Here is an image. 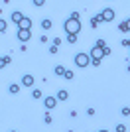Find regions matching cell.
Masks as SVG:
<instances>
[{"instance_id": "obj_23", "label": "cell", "mask_w": 130, "mask_h": 132, "mask_svg": "<svg viewBox=\"0 0 130 132\" xmlns=\"http://www.w3.org/2000/svg\"><path fill=\"white\" fill-rule=\"evenodd\" d=\"M49 53H57V45H51V47H49Z\"/></svg>"}, {"instance_id": "obj_16", "label": "cell", "mask_w": 130, "mask_h": 132, "mask_svg": "<svg viewBox=\"0 0 130 132\" xmlns=\"http://www.w3.org/2000/svg\"><path fill=\"white\" fill-rule=\"evenodd\" d=\"M32 97H34V99H39V97H42V91H39V89H34Z\"/></svg>"}, {"instance_id": "obj_5", "label": "cell", "mask_w": 130, "mask_h": 132, "mask_svg": "<svg viewBox=\"0 0 130 132\" xmlns=\"http://www.w3.org/2000/svg\"><path fill=\"white\" fill-rule=\"evenodd\" d=\"M30 28H32V20H30V18H22V22L18 24V30H30Z\"/></svg>"}, {"instance_id": "obj_25", "label": "cell", "mask_w": 130, "mask_h": 132, "mask_svg": "<svg viewBox=\"0 0 130 132\" xmlns=\"http://www.w3.org/2000/svg\"><path fill=\"white\" fill-rule=\"evenodd\" d=\"M124 24H126V32H130V18H128V20H124Z\"/></svg>"}, {"instance_id": "obj_26", "label": "cell", "mask_w": 130, "mask_h": 132, "mask_svg": "<svg viewBox=\"0 0 130 132\" xmlns=\"http://www.w3.org/2000/svg\"><path fill=\"white\" fill-rule=\"evenodd\" d=\"M122 45H128L130 47V39H122Z\"/></svg>"}, {"instance_id": "obj_12", "label": "cell", "mask_w": 130, "mask_h": 132, "mask_svg": "<svg viewBox=\"0 0 130 132\" xmlns=\"http://www.w3.org/2000/svg\"><path fill=\"white\" fill-rule=\"evenodd\" d=\"M8 63H10V57H8V55H6V57H0V69L4 65H8Z\"/></svg>"}, {"instance_id": "obj_18", "label": "cell", "mask_w": 130, "mask_h": 132, "mask_svg": "<svg viewBox=\"0 0 130 132\" xmlns=\"http://www.w3.org/2000/svg\"><path fill=\"white\" fill-rule=\"evenodd\" d=\"M18 89H20L18 85H10V93H12V95H16V93H18Z\"/></svg>"}, {"instance_id": "obj_10", "label": "cell", "mask_w": 130, "mask_h": 132, "mask_svg": "<svg viewBox=\"0 0 130 132\" xmlns=\"http://www.w3.org/2000/svg\"><path fill=\"white\" fill-rule=\"evenodd\" d=\"M91 22H93V28H97V24L104 22V20H103V14H97V16H93V20H91Z\"/></svg>"}, {"instance_id": "obj_22", "label": "cell", "mask_w": 130, "mask_h": 132, "mask_svg": "<svg viewBox=\"0 0 130 132\" xmlns=\"http://www.w3.org/2000/svg\"><path fill=\"white\" fill-rule=\"evenodd\" d=\"M103 53H104V55H110V47H107V45H104V47H103Z\"/></svg>"}, {"instance_id": "obj_11", "label": "cell", "mask_w": 130, "mask_h": 132, "mask_svg": "<svg viewBox=\"0 0 130 132\" xmlns=\"http://www.w3.org/2000/svg\"><path fill=\"white\" fill-rule=\"evenodd\" d=\"M42 28H43V30H49V28H51V20H47V18L42 20Z\"/></svg>"}, {"instance_id": "obj_28", "label": "cell", "mask_w": 130, "mask_h": 132, "mask_svg": "<svg viewBox=\"0 0 130 132\" xmlns=\"http://www.w3.org/2000/svg\"><path fill=\"white\" fill-rule=\"evenodd\" d=\"M10 132H16V130H10Z\"/></svg>"}, {"instance_id": "obj_4", "label": "cell", "mask_w": 130, "mask_h": 132, "mask_svg": "<svg viewBox=\"0 0 130 132\" xmlns=\"http://www.w3.org/2000/svg\"><path fill=\"white\" fill-rule=\"evenodd\" d=\"M103 20H104V22H112V20H114V10H112V8L103 10Z\"/></svg>"}, {"instance_id": "obj_1", "label": "cell", "mask_w": 130, "mask_h": 132, "mask_svg": "<svg viewBox=\"0 0 130 132\" xmlns=\"http://www.w3.org/2000/svg\"><path fill=\"white\" fill-rule=\"evenodd\" d=\"M63 30L67 34H79V32H81V22L75 20V18H69V20H65V22H63Z\"/></svg>"}, {"instance_id": "obj_13", "label": "cell", "mask_w": 130, "mask_h": 132, "mask_svg": "<svg viewBox=\"0 0 130 132\" xmlns=\"http://www.w3.org/2000/svg\"><path fill=\"white\" fill-rule=\"evenodd\" d=\"M67 42H69V44H75L77 42V34H67Z\"/></svg>"}, {"instance_id": "obj_24", "label": "cell", "mask_w": 130, "mask_h": 132, "mask_svg": "<svg viewBox=\"0 0 130 132\" xmlns=\"http://www.w3.org/2000/svg\"><path fill=\"white\" fill-rule=\"evenodd\" d=\"M97 47H104V42H103V39H97Z\"/></svg>"}, {"instance_id": "obj_15", "label": "cell", "mask_w": 130, "mask_h": 132, "mask_svg": "<svg viewBox=\"0 0 130 132\" xmlns=\"http://www.w3.org/2000/svg\"><path fill=\"white\" fill-rule=\"evenodd\" d=\"M6 26H8V24L4 22V18H0V32H6Z\"/></svg>"}, {"instance_id": "obj_7", "label": "cell", "mask_w": 130, "mask_h": 132, "mask_svg": "<svg viewBox=\"0 0 130 132\" xmlns=\"http://www.w3.org/2000/svg\"><path fill=\"white\" fill-rule=\"evenodd\" d=\"M22 85H24V87H32L34 85V75H24V77H22Z\"/></svg>"}, {"instance_id": "obj_21", "label": "cell", "mask_w": 130, "mask_h": 132, "mask_svg": "<svg viewBox=\"0 0 130 132\" xmlns=\"http://www.w3.org/2000/svg\"><path fill=\"white\" fill-rule=\"evenodd\" d=\"M34 4H36V6H43V4H45V0H34Z\"/></svg>"}, {"instance_id": "obj_14", "label": "cell", "mask_w": 130, "mask_h": 132, "mask_svg": "<svg viewBox=\"0 0 130 132\" xmlns=\"http://www.w3.org/2000/svg\"><path fill=\"white\" fill-rule=\"evenodd\" d=\"M63 73H65V67L63 65H57V67H55V75H63Z\"/></svg>"}, {"instance_id": "obj_9", "label": "cell", "mask_w": 130, "mask_h": 132, "mask_svg": "<svg viewBox=\"0 0 130 132\" xmlns=\"http://www.w3.org/2000/svg\"><path fill=\"white\" fill-rule=\"evenodd\" d=\"M55 99H57V101H67V99H69V93H67L65 89H61L59 93H57V97H55Z\"/></svg>"}, {"instance_id": "obj_27", "label": "cell", "mask_w": 130, "mask_h": 132, "mask_svg": "<svg viewBox=\"0 0 130 132\" xmlns=\"http://www.w3.org/2000/svg\"><path fill=\"white\" fill-rule=\"evenodd\" d=\"M99 132H108V130H99Z\"/></svg>"}, {"instance_id": "obj_6", "label": "cell", "mask_w": 130, "mask_h": 132, "mask_svg": "<svg viewBox=\"0 0 130 132\" xmlns=\"http://www.w3.org/2000/svg\"><path fill=\"white\" fill-rule=\"evenodd\" d=\"M43 105H45V109H53V106L57 105V99H55V97H45V99H43Z\"/></svg>"}, {"instance_id": "obj_3", "label": "cell", "mask_w": 130, "mask_h": 132, "mask_svg": "<svg viewBox=\"0 0 130 132\" xmlns=\"http://www.w3.org/2000/svg\"><path fill=\"white\" fill-rule=\"evenodd\" d=\"M30 38H32V32H30V30H18V39H20L22 44H26Z\"/></svg>"}, {"instance_id": "obj_8", "label": "cell", "mask_w": 130, "mask_h": 132, "mask_svg": "<svg viewBox=\"0 0 130 132\" xmlns=\"http://www.w3.org/2000/svg\"><path fill=\"white\" fill-rule=\"evenodd\" d=\"M22 18H24V14H22V12H12V22L16 24V26L22 22Z\"/></svg>"}, {"instance_id": "obj_17", "label": "cell", "mask_w": 130, "mask_h": 132, "mask_svg": "<svg viewBox=\"0 0 130 132\" xmlns=\"http://www.w3.org/2000/svg\"><path fill=\"white\" fill-rule=\"evenodd\" d=\"M63 77H65V79H73V71H69V69H65Z\"/></svg>"}, {"instance_id": "obj_2", "label": "cell", "mask_w": 130, "mask_h": 132, "mask_svg": "<svg viewBox=\"0 0 130 132\" xmlns=\"http://www.w3.org/2000/svg\"><path fill=\"white\" fill-rule=\"evenodd\" d=\"M89 63H91V57H89V53H83V51H81V53H77V55H75V65H77V67H81V69H83V67H87Z\"/></svg>"}, {"instance_id": "obj_20", "label": "cell", "mask_w": 130, "mask_h": 132, "mask_svg": "<svg viewBox=\"0 0 130 132\" xmlns=\"http://www.w3.org/2000/svg\"><path fill=\"white\" fill-rule=\"evenodd\" d=\"M116 132H126V126L124 124H118V126H116Z\"/></svg>"}, {"instance_id": "obj_19", "label": "cell", "mask_w": 130, "mask_h": 132, "mask_svg": "<svg viewBox=\"0 0 130 132\" xmlns=\"http://www.w3.org/2000/svg\"><path fill=\"white\" fill-rule=\"evenodd\" d=\"M122 116H130V109H128V106H124V109H122Z\"/></svg>"}]
</instances>
